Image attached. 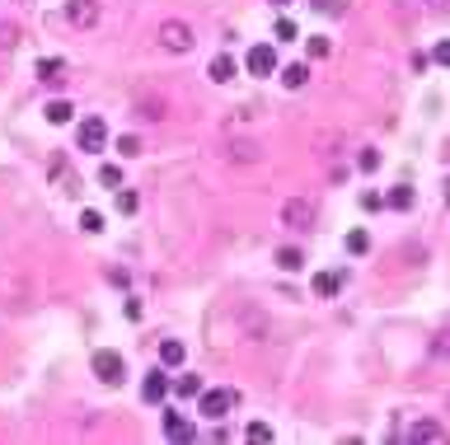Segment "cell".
Returning <instances> with one entry per match:
<instances>
[{
  "instance_id": "9",
  "label": "cell",
  "mask_w": 450,
  "mask_h": 445,
  "mask_svg": "<svg viewBox=\"0 0 450 445\" xmlns=\"http://www.w3.org/2000/svg\"><path fill=\"white\" fill-rule=\"evenodd\" d=\"M66 62H57V57H47V62H38V80H43V85H47V90H62V85H66Z\"/></svg>"
},
{
  "instance_id": "8",
  "label": "cell",
  "mask_w": 450,
  "mask_h": 445,
  "mask_svg": "<svg viewBox=\"0 0 450 445\" xmlns=\"http://www.w3.org/2000/svg\"><path fill=\"white\" fill-rule=\"evenodd\" d=\"M164 394H169V375H164V370H150V375H146V384H141V399H146V403H160Z\"/></svg>"
},
{
  "instance_id": "6",
  "label": "cell",
  "mask_w": 450,
  "mask_h": 445,
  "mask_svg": "<svg viewBox=\"0 0 450 445\" xmlns=\"http://www.w3.org/2000/svg\"><path fill=\"white\" fill-rule=\"evenodd\" d=\"M160 43L169 47V52H188V47H192V29L178 24V19H169V24L160 29Z\"/></svg>"
},
{
  "instance_id": "36",
  "label": "cell",
  "mask_w": 450,
  "mask_h": 445,
  "mask_svg": "<svg viewBox=\"0 0 450 445\" xmlns=\"http://www.w3.org/2000/svg\"><path fill=\"white\" fill-rule=\"evenodd\" d=\"M436 356H450V333H436V347H432Z\"/></svg>"
},
{
  "instance_id": "33",
  "label": "cell",
  "mask_w": 450,
  "mask_h": 445,
  "mask_svg": "<svg viewBox=\"0 0 450 445\" xmlns=\"http://www.w3.org/2000/svg\"><path fill=\"white\" fill-rule=\"evenodd\" d=\"M432 62H436V66H450V43H436V52H432Z\"/></svg>"
},
{
  "instance_id": "3",
  "label": "cell",
  "mask_w": 450,
  "mask_h": 445,
  "mask_svg": "<svg viewBox=\"0 0 450 445\" xmlns=\"http://www.w3.org/2000/svg\"><path fill=\"white\" fill-rule=\"evenodd\" d=\"M281 225H286V230H310V225H314V206L305 197H291L286 206H281Z\"/></svg>"
},
{
  "instance_id": "29",
  "label": "cell",
  "mask_w": 450,
  "mask_h": 445,
  "mask_svg": "<svg viewBox=\"0 0 450 445\" xmlns=\"http://www.w3.org/2000/svg\"><path fill=\"white\" fill-rule=\"evenodd\" d=\"M19 43V29L15 24H0V47H15Z\"/></svg>"
},
{
  "instance_id": "23",
  "label": "cell",
  "mask_w": 450,
  "mask_h": 445,
  "mask_svg": "<svg viewBox=\"0 0 450 445\" xmlns=\"http://www.w3.org/2000/svg\"><path fill=\"white\" fill-rule=\"evenodd\" d=\"M357 169H361V174H375V169H380V150H371V146H366V150L357 155Z\"/></svg>"
},
{
  "instance_id": "1",
  "label": "cell",
  "mask_w": 450,
  "mask_h": 445,
  "mask_svg": "<svg viewBox=\"0 0 450 445\" xmlns=\"http://www.w3.org/2000/svg\"><path fill=\"white\" fill-rule=\"evenodd\" d=\"M104 146H108V122H104V118H85V122H80V150L99 155Z\"/></svg>"
},
{
  "instance_id": "7",
  "label": "cell",
  "mask_w": 450,
  "mask_h": 445,
  "mask_svg": "<svg viewBox=\"0 0 450 445\" xmlns=\"http://www.w3.org/2000/svg\"><path fill=\"white\" fill-rule=\"evenodd\" d=\"M66 19H71L76 29H94V24H99V5H94V0H66Z\"/></svg>"
},
{
  "instance_id": "19",
  "label": "cell",
  "mask_w": 450,
  "mask_h": 445,
  "mask_svg": "<svg viewBox=\"0 0 450 445\" xmlns=\"http://www.w3.org/2000/svg\"><path fill=\"white\" fill-rule=\"evenodd\" d=\"M136 113H141V122H160L164 118V99H141Z\"/></svg>"
},
{
  "instance_id": "34",
  "label": "cell",
  "mask_w": 450,
  "mask_h": 445,
  "mask_svg": "<svg viewBox=\"0 0 450 445\" xmlns=\"http://www.w3.org/2000/svg\"><path fill=\"white\" fill-rule=\"evenodd\" d=\"M108 281H113V286H132V276H127L122 267H108Z\"/></svg>"
},
{
  "instance_id": "30",
  "label": "cell",
  "mask_w": 450,
  "mask_h": 445,
  "mask_svg": "<svg viewBox=\"0 0 450 445\" xmlns=\"http://www.w3.org/2000/svg\"><path fill=\"white\" fill-rule=\"evenodd\" d=\"M136 150H141L136 136H118V155H136Z\"/></svg>"
},
{
  "instance_id": "26",
  "label": "cell",
  "mask_w": 450,
  "mask_h": 445,
  "mask_svg": "<svg viewBox=\"0 0 450 445\" xmlns=\"http://www.w3.org/2000/svg\"><path fill=\"white\" fill-rule=\"evenodd\" d=\"M136 206H141V202H136V192L118 188V211H122V216H136Z\"/></svg>"
},
{
  "instance_id": "35",
  "label": "cell",
  "mask_w": 450,
  "mask_h": 445,
  "mask_svg": "<svg viewBox=\"0 0 450 445\" xmlns=\"http://www.w3.org/2000/svg\"><path fill=\"white\" fill-rule=\"evenodd\" d=\"M310 57H328V38H310Z\"/></svg>"
},
{
  "instance_id": "12",
  "label": "cell",
  "mask_w": 450,
  "mask_h": 445,
  "mask_svg": "<svg viewBox=\"0 0 450 445\" xmlns=\"http://www.w3.org/2000/svg\"><path fill=\"white\" fill-rule=\"evenodd\" d=\"M338 291H342V272H338V267H328V272L314 276V295H324V300H328V295H338Z\"/></svg>"
},
{
  "instance_id": "14",
  "label": "cell",
  "mask_w": 450,
  "mask_h": 445,
  "mask_svg": "<svg viewBox=\"0 0 450 445\" xmlns=\"http://www.w3.org/2000/svg\"><path fill=\"white\" fill-rule=\"evenodd\" d=\"M47 122L52 127H62V122H71V118H76V108L66 104V99H57V104H47V113H43Z\"/></svg>"
},
{
  "instance_id": "21",
  "label": "cell",
  "mask_w": 450,
  "mask_h": 445,
  "mask_svg": "<svg viewBox=\"0 0 450 445\" xmlns=\"http://www.w3.org/2000/svg\"><path fill=\"white\" fill-rule=\"evenodd\" d=\"M366 248H371V234H366V230H352V234H347V253H352V258H361Z\"/></svg>"
},
{
  "instance_id": "15",
  "label": "cell",
  "mask_w": 450,
  "mask_h": 445,
  "mask_svg": "<svg viewBox=\"0 0 450 445\" xmlns=\"http://www.w3.org/2000/svg\"><path fill=\"white\" fill-rule=\"evenodd\" d=\"M183 356H188V347L183 342H160V361H164V366H183Z\"/></svg>"
},
{
  "instance_id": "37",
  "label": "cell",
  "mask_w": 450,
  "mask_h": 445,
  "mask_svg": "<svg viewBox=\"0 0 450 445\" xmlns=\"http://www.w3.org/2000/svg\"><path fill=\"white\" fill-rule=\"evenodd\" d=\"M441 192H446V206H450V178H446V183H441Z\"/></svg>"
},
{
  "instance_id": "24",
  "label": "cell",
  "mask_w": 450,
  "mask_h": 445,
  "mask_svg": "<svg viewBox=\"0 0 450 445\" xmlns=\"http://www.w3.org/2000/svg\"><path fill=\"white\" fill-rule=\"evenodd\" d=\"M80 230L99 234V230H104V216H99V211H80Z\"/></svg>"
},
{
  "instance_id": "16",
  "label": "cell",
  "mask_w": 450,
  "mask_h": 445,
  "mask_svg": "<svg viewBox=\"0 0 450 445\" xmlns=\"http://www.w3.org/2000/svg\"><path fill=\"white\" fill-rule=\"evenodd\" d=\"M277 267L281 272H300V267H305V253H300V248H277Z\"/></svg>"
},
{
  "instance_id": "18",
  "label": "cell",
  "mask_w": 450,
  "mask_h": 445,
  "mask_svg": "<svg viewBox=\"0 0 450 445\" xmlns=\"http://www.w3.org/2000/svg\"><path fill=\"white\" fill-rule=\"evenodd\" d=\"M169 389L178 394V399H197V394H202V380H197V375H183V380H174Z\"/></svg>"
},
{
  "instance_id": "31",
  "label": "cell",
  "mask_w": 450,
  "mask_h": 445,
  "mask_svg": "<svg viewBox=\"0 0 450 445\" xmlns=\"http://www.w3.org/2000/svg\"><path fill=\"white\" fill-rule=\"evenodd\" d=\"M248 441H272V427H263V422H253V427H248Z\"/></svg>"
},
{
  "instance_id": "11",
  "label": "cell",
  "mask_w": 450,
  "mask_h": 445,
  "mask_svg": "<svg viewBox=\"0 0 450 445\" xmlns=\"http://www.w3.org/2000/svg\"><path fill=\"white\" fill-rule=\"evenodd\" d=\"M164 436L169 441H192V422L183 413H164Z\"/></svg>"
},
{
  "instance_id": "20",
  "label": "cell",
  "mask_w": 450,
  "mask_h": 445,
  "mask_svg": "<svg viewBox=\"0 0 450 445\" xmlns=\"http://www.w3.org/2000/svg\"><path fill=\"white\" fill-rule=\"evenodd\" d=\"M305 80H310V71H305V66H300V62H295V66H286V71H281V85H286V90H300Z\"/></svg>"
},
{
  "instance_id": "28",
  "label": "cell",
  "mask_w": 450,
  "mask_h": 445,
  "mask_svg": "<svg viewBox=\"0 0 450 445\" xmlns=\"http://www.w3.org/2000/svg\"><path fill=\"white\" fill-rule=\"evenodd\" d=\"M380 206H385L380 192H361V211H380Z\"/></svg>"
},
{
  "instance_id": "25",
  "label": "cell",
  "mask_w": 450,
  "mask_h": 445,
  "mask_svg": "<svg viewBox=\"0 0 450 445\" xmlns=\"http://www.w3.org/2000/svg\"><path fill=\"white\" fill-rule=\"evenodd\" d=\"M99 183H104V188H122V169H118V164H104V169H99Z\"/></svg>"
},
{
  "instance_id": "13",
  "label": "cell",
  "mask_w": 450,
  "mask_h": 445,
  "mask_svg": "<svg viewBox=\"0 0 450 445\" xmlns=\"http://www.w3.org/2000/svg\"><path fill=\"white\" fill-rule=\"evenodd\" d=\"M408 436H413V441H427V445H441V441H446V427H436V422H418Z\"/></svg>"
},
{
  "instance_id": "5",
  "label": "cell",
  "mask_w": 450,
  "mask_h": 445,
  "mask_svg": "<svg viewBox=\"0 0 450 445\" xmlns=\"http://www.w3.org/2000/svg\"><path fill=\"white\" fill-rule=\"evenodd\" d=\"M248 71H253V76H258V80H267V76H272V71H277V52H272V47H267V43L248 47Z\"/></svg>"
},
{
  "instance_id": "38",
  "label": "cell",
  "mask_w": 450,
  "mask_h": 445,
  "mask_svg": "<svg viewBox=\"0 0 450 445\" xmlns=\"http://www.w3.org/2000/svg\"><path fill=\"white\" fill-rule=\"evenodd\" d=\"M272 5H291V0H272Z\"/></svg>"
},
{
  "instance_id": "22",
  "label": "cell",
  "mask_w": 450,
  "mask_h": 445,
  "mask_svg": "<svg viewBox=\"0 0 450 445\" xmlns=\"http://www.w3.org/2000/svg\"><path fill=\"white\" fill-rule=\"evenodd\" d=\"M230 155L239 160V164H248V160H258V146H253V141H234V146H230Z\"/></svg>"
},
{
  "instance_id": "2",
  "label": "cell",
  "mask_w": 450,
  "mask_h": 445,
  "mask_svg": "<svg viewBox=\"0 0 450 445\" xmlns=\"http://www.w3.org/2000/svg\"><path fill=\"white\" fill-rule=\"evenodd\" d=\"M94 375H99L104 384H122L127 361H122L118 352H108V347H104V352H94Z\"/></svg>"
},
{
  "instance_id": "32",
  "label": "cell",
  "mask_w": 450,
  "mask_h": 445,
  "mask_svg": "<svg viewBox=\"0 0 450 445\" xmlns=\"http://www.w3.org/2000/svg\"><path fill=\"white\" fill-rule=\"evenodd\" d=\"M277 38H281V43H291V38H295V24H291V19H277Z\"/></svg>"
},
{
  "instance_id": "17",
  "label": "cell",
  "mask_w": 450,
  "mask_h": 445,
  "mask_svg": "<svg viewBox=\"0 0 450 445\" xmlns=\"http://www.w3.org/2000/svg\"><path fill=\"white\" fill-rule=\"evenodd\" d=\"M385 206H394V211H408V206H413V188H408V183H399V188H389V197H385Z\"/></svg>"
},
{
  "instance_id": "27",
  "label": "cell",
  "mask_w": 450,
  "mask_h": 445,
  "mask_svg": "<svg viewBox=\"0 0 450 445\" xmlns=\"http://www.w3.org/2000/svg\"><path fill=\"white\" fill-rule=\"evenodd\" d=\"M314 10H319V15H342L347 0H314Z\"/></svg>"
},
{
  "instance_id": "10",
  "label": "cell",
  "mask_w": 450,
  "mask_h": 445,
  "mask_svg": "<svg viewBox=\"0 0 450 445\" xmlns=\"http://www.w3.org/2000/svg\"><path fill=\"white\" fill-rule=\"evenodd\" d=\"M234 71H239V66H234V57H230V52H220V57H211V66H206V76L216 80V85L234 80Z\"/></svg>"
},
{
  "instance_id": "4",
  "label": "cell",
  "mask_w": 450,
  "mask_h": 445,
  "mask_svg": "<svg viewBox=\"0 0 450 445\" xmlns=\"http://www.w3.org/2000/svg\"><path fill=\"white\" fill-rule=\"evenodd\" d=\"M202 417H225L234 408V389H202Z\"/></svg>"
}]
</instances>
